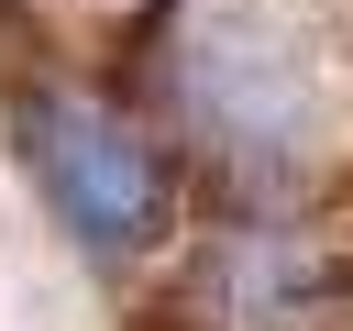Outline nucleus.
<instances>
[{
  "label": "nucleus",
  "mask_w": 353,
  "mask_h": 331,
  "mask_svg": "<svg viewBox=\"0 0 353 331\" xmlns=\"http://www.w3.org/2000/svg\"><path fill=\"white\" fill-rule=\"evenodd\" d=\"M22 154L55 199V221L88 243V254H132L154 232V154L77 88H33L22 99Z\"/></svg>",
  "instance_id": "nucleus-1"
}]
</instances>
